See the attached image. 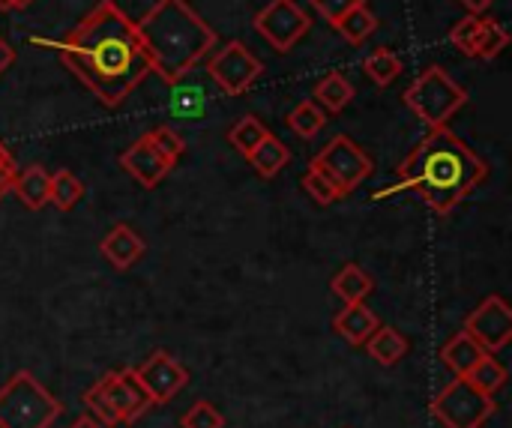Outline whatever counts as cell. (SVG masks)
Listing matches in <instances>:
<instances>
[{
    "label": "cell",
    "instance_id": "obj_1",
    "mask_svg": "<svg viewBox=\"0 0 512 428\" xmlns=\"http://www.w3.org/2000/svg\"><path fill=\"white\" fill-rule=\"evenodd\" d=\"M54 48L72 75L108 108H117L153 72L138 24L114 0H99Z\"/></svg>",
    "mask_w": 512,
    "mask_h": 428
},
{
    "label": "cell",
    "instance_id": "obj_2",
    "mask_svg": "<svg viewBox=\"0 0 512 428\" xmlns=\"http://www.w3.org/2000/svg\"><path fill=\"white\" fill-rule=\"evenodd\" d=\"M486 177L489 165L450 126H435L399 165V183L375 192V201L414 189L438 216H450Z\"/></svg>",
    "mask_w": 512,
    "mask_h": 428
},
{
    "label": "cell",
    "instance_id": "obj_3",
    "mask_svg": "<svg viewBox=\"0 0 512 428\" xmlns=\"http://www.w3.org/2000/svg\"><path fill=\"white\" fill-rule=\"evenodd\" d=\"M135 24L153 72L171 87L210 48H216V30L186 0H156L153 9Z\"/></svg>",
    "mask_w": 512,
    "mask_h": 428
},
{
    "label": "cell",
    "instance_id": "obj_4",
    "mask_svg": "<svg viewBox=\"0 0 512 428\" xmlns=\"http://www.w3.org/2000/svg\"><path fill=\"white\" fill-rule=\"evenodd\" d=\"M63 405L30 375L15 372L0 387V428H48Z\"/></svg>",
    "mask_w": 512,
    "mask_h": 428
},
{
    "label": "cell",
    "instance_id": "obj_5",
    "mask_svg": "<svg viewBox=\"0 0 512 428\" xmlns=\"http://www.w3.org/2000/svg\"><path fill=\"white\" fill-rule=\"evenodd\" d=\"M468 90L459 87L441 66L423 69L405 90V105L429 126H447L459 108H465Z\"/></svg>",
    "mask_w": 512,
    "mask_h": 428
},
{
    "label": "cell",
    "instance_id": "obj_6",
    "mask_svg": "<svg viewBox=\"0 0 512 428\" xmlns=\"http://www.w3.org/2000/svg\"><path fill=\"white\" fill-rule=\"evenodd\" d=\"M495 399L483 396L465 378L447 384L429 405L432 417L444 428H483L495 414Z\"/></svg>",
    "mask_w": 512,
    "mask_h": 428
},
{
    "label": "cell",
    "instance_id": "obj_7",
    "mask_svg": "<svg viewBox=\"0 0 512 428\" xmlns=\"http://www.w3.org/2000/svg\"><path fill=\"white\" fill-rule=\"evenodd\" d=\"M312 168H321L327 177L336 180V186L348 195L354 192L369 174H372V159L369 153L360 150V144H354L348 135H336L315 159H312Z\"/></svg>",
    "mask_w": 512,
    "mask_h": 428
},
{
    "label": "cell",
    "instance_id": "obj_8",
    "mask_svg": "<svg viewBox=\"0 0 512 428\" xmlns=\"http://www.w3.org/2000/svg\"><path fill=\"white\" fill-rule=\"evenodd\" d=\"M207 72L228 96H243L258 81L264 66L240 39H231V42H225V48H219L210 57Z\"/></svg>",
    "mask_w": 512,
    "mask_h": 428
},
{
    "label": "cell",
    "instance_id": "obj_9",
    "mask_svg": "<svg viewBox=\"0 0 512 428\" xmlns=\"http://www.w3.org/2000/svg\"><path fill=\"white\" fill-rule=\"evenodd\" d=\"M309 27H312V21L297 0H270L255 15V30L282 54L291 51L309 33Z\"/></svg>",
    "mask_w": 512,
    "mask_h": 428
},
{
    "label": "cell",
    "instance_id": "obj_10",
    "mask_svg": "<svg viewBox=\"0 0 512 428\" xmlns=\"http://www.w3.org/2000/svg\"><path fill=\"white\" fill-rule=\"evenodd\" d=\"M465 333H468L486 354L504 351L512 339V309L507 306V300L498 297V294L486 297V300L468 315Z\"/></svg>",
    "mask_w": 512,
    "mask_h": 428
},
{
    "label": "cell",
    "instance_id": "obj_11",
    "mask_svg": "<svg viewBox=\"0 0 512 428\" xmlns=\"http://www.w3.org/2000/svg\"><path fill=\"white\" fill-rule=\"evenodd\" d=\"M450 42L465 54V57H477V60H495L507 42L510 33L495 21V18H483V15H465L462 21H456V27L450 30Z\"/></svg>",
    "mask_w": 512,
    "mask_h": 428
},
{
    "label": "cell",
    "instance_id": "obj_12",
    "mask_svg": "<svg viewBox=\"0 0 512 428\" xmlns=\"http://www.w3.org/2000/svg\"><path fill=\"white\" fill-rule=\"evenodd\" d=\"M96 387L102 390L105 402L111 405L117 423H135L141 420L150 408H156L147 396V390L141 387V381L135 378V369H117L108 372L105 378L96 381Z\"/></svg>",
    "mask_w": 512,
    "mask_h": 428
},
{
    "label": "cell",
    "instance_id": "obj_13",
    "mask_svg": "<svg viewBox=\"0 0 512 428\" xmlns=\"http://www.w3.org/2000/svg\"><path fill=\"white\" fill-rule=\"evenodd\" d=\"M135 378L141 381L153 405H168L189 384L186 366L174 360L168 351H153L141 366H135Z\"/></svg>",
    "mask_w": 512,
    "mask_h": 428
},
{
    "label": "cell",
    "instance_id": "obj_14",
    "mask_svg": "<svg viewBox=\"0 0 512 428\" xmlns=\"http://www.w3.org/2000/svg\"><path fill=\"white\" fill-rule=\"evenodd\" d=\"M120 165H123V171H126V174H132L144 189L159 186V183L168 177V171L174 168V165H171L159 150H156V144H153L150 132H147V135H141L135 144H129V150L120 156Z\"/></svg>",
    "mask_w": 512,
    "mask_h": 428
},
{
    "label": "cell",
    "instance_id": "obj_15",
    "mask_svg": "<svg viewBox=\"0 0 512 428\" xmlns=\"http://www.w3.org/2000/svg\"><path fill=\"white\" fill-rule=\"evenodd\" d=\"M99 252L114 270H129L144 255V240L129 225H114L99 243Z\"/></svg>",
    "mask_w": 512,
    "mask_h": 428
},
{
    "label": "cell",
    "instance_id": "obj_16",
    "mask_svg": "<svg viewBox=\"0 0 512 428\" xmlns=\"http://www.w3.org/2000/svg\"><path fill=\"white\" fill-rule=\"evenodd\" d=\"M381 327L378 315L366 306V303H345V309L333 318V330L336 336H342L348 345L363 348L366 339Z\"/></svg>",
    "mask_w": 512,
    "mask_h": 428
},
{
    "label": "cell",
    "instance_id": "obj_17",
    "mask_svg": "<svg viewBox=\"0 0 512 428\" xmlns=\"http://www.w3.org/2000/svg\"><path fill=\"white\" fill-rule=\"evenodd\" d=\"M12 192L21 198L24 207L30 210H42L48 204V192H51V174L42 165H30L21 174H15Z\"/></svg>",
    "mask_w": 512,
    "mask_h": 428
},
{
    "label": "cell",
    "instance_id": "obj_18",
    "mask_svg": "<svg viewBox=\"0 0 512 428\" xmlns=\"http://www.w3.org/2000/svg\"><path fill=\"white\" fill-rule=\"evenodd\" d=\"M363 348H366L369 357L378 360L381 366H396V363H402L405 354H408V339H405L399 330H393V327H378V330L366 339Z\"/></svg>",
    "mask_w": 512,
    "mask_h": 428
},
{
    "label": "cell",
    "instance_id": "obj_19",
    "mask_svg": "<svg viewBox=\"0 0 512 428\" xmlns=\"http://www.w3.org/2000/svg\"><path fill=\"white\" fill-rule=\"evenodd\" d=\"M483 354H486V351L462 330V333H456V336L441 348V363H444L456 378H465L468 369H471Z\"/></svg>",
    "mask_w": 512,
    "mask_h": 428
},
{
    "label": "cell",
    "instance_id": "obj_20",
    "mask_svg": "<svg viewBox=\"0 0 512 428\" xmlns=\"http://www.w3.org/2000/svg\"><path fill=\"white\" fill-rule=\"evenodd\" d=\"M330 288H333V294H336L342 303H363V300L375 291V282H372V276L363 273L357 264H345V267L333 276Z\"/></svg>",
    "mask_w": 512,
    "mask_h": 428
},
{
    "label": "cell",
    "instance_id": "obj_21",
    "mask_svg": "<svg viewBox=\"0 0 512 428\" xmlns=\"http://www.w3.org/2000/svg\"><path fill=\"white\" fill-rule=\"evenodd\" d=\"M246 159H249V165H252L264 180H273V177L288 165L291 153H288V147H285L276 135H267Z\"/></svg>",
    "mask_w": 512,
    "mask_h": 428
},
{
    "label": "cell",
    "instance_id": "obj_22",
    "mask_svg": "<svg viewBox=\"0 0 512 428\" xmlns=\"http://www.w3.org/2000/svg\"><path fill=\"white\" fill-rule=\"evenodd\" d=\"M465 381H468L471 387H477L483 396H492V399H495V396L507 387V369H504L492 354H483V357L468 369Z\"/></svg>",
    "mask_w": 512,
    "mask_h": 428
},
{
    "label": "cell",
    "instance_id": "obj_23",
    "mask_svg": "<svg viewBox=\"0 0 512 428\" xmlns=\"http://www.w3.org/2000/svg\"><path fill=\"white\" fill-rule=\"evenodd\" d=\"M315 99H318L327 111L339 114V111H345V108L351 105V99H354V84H351L342 72H330L324 81H318Z\"/></svg>",
    "mask_w": 512,
    "mask_h": 428
},
{
    "label": "cell",
    "instance_id": "obj_24",
    "mask_svg": "<svg viewBox=\"0 0 512 428\" xmlns=\"http://www.w3.org/2000/svg\"><path fill=\"white\" fill-rule=\"evenodd\" d=\"M336 30H339L351 45H360V42H366V39L378 30V18H375V12H372L366 3H360V6H354L351 12H345V15L339 18Z\"/></svg>",
    "mask_w": 512,
    "mask_h": 428
},
{
    "label": "cell",
    "instance_id": "obj_25",
    "mask_svg": "<svg viewBox=\"0 0 512 428\" xmlns=\"http://www.w3.org/2000/svg\"><path fill=\"white\" fill-rule=\"evenodd\" d=\"M84 198V183L69 171L60 168L57 174H51V192H48V204H54L57 210H72L78 201Z\"/></svg>",
    "mask_w": 512,
    "mask_h": 428
},
{
    "label": "cell",
    "instance_id": "obj_26",
    "mask_svg": "<svg viewBox=\"0 0 512 428\" xmlns=\"http://www.w3.org/2000/svg\"><path fill=\"white\" fill-rule=\"evenodd\" d=\"M366 75L378 84V87H390L399 75H402V60L393 48H375L366 63H363Z\"/></svg>",
    "mask_w": 512,
    "mask_h": 428
},
{
    "label": "cell",
    "instance_id": "obj_27",
    "mask_svg": "<svg viewBox=\"0 0 512 428\" xmlns=\"http://www.w3.org/2000/svg\"><path fill=\"white\" fill-rule=\"evenodd\" d=\"M270 132H267V126L258 120V117H252V114H246V117H240L234 126H231V132H228V141L234 144V150L237 153H243V156H249L264 138H267Z\"/></svg>",
    "mask_w": 512,
    "mask_h": 428
},
{
    "label": "cell",
    "instance_id": "obj_28",
    "mask_svg": "<svg viewBox=\"0 0 512 428\" xmlns=\"http://www.w3.org/2000/svg\"><path fill=\"white\" fill-rule=\"evenodd\" d=\"M324 123H327V117H324V111H321L315 102H300V105L288 114V126H291V132L300 135V138H315V135L324 129Z\"/></svg>",
    "mask_w": 512,
    "mask_h": 428
},
{
    "label": "cell",
    "instance_id": "obj_29",
    "mask_svg": "<svg viewBox=\"0 0 512 428\" xmlns=\"http://www.w3.org/2000/svg\"><path fill=\"white\" fill-rule=\"evenodd\" d=\"M303 189H306V192L312 195V201H318L321 207L336 204L339 198H345V192L336 186V180L327 177L321 168H312V165H309V171L303 174Z\"/></svg>",
    "mask_w": 512,
    "mask_h": 428
},
{
    "label": "cell",
    "instance_id": "obj_30",
    "mask_svg": "<svg viewBox=\"0 0 512 428\" xmlns=\"http://www.w3.org/2000/svg\"><path fill=\"white\" fill-rule=\"evenodd\" d=\"M204 105H207V96H204V90H201V87H192V84L177 87V84H174L171 111H174L177 117H189V120H195V117H201V114H204Z\"/></svg>",
    "mask_w": 512,
    "mask_h": 428
},
{
    "label": "cell",
    "instance_id": "obj_31",
    "mask_svg": "<svg viewBox=\"0 0 512 428\" xmlns=\"http://www.w3.org/2000/svg\"><path fill=\"white\" fill-rule=\"evenodd\" d=\"M180 428H225V417L219 414L213 402H195L180 417Z\"/></svg>",
    "mask_w": 512,
    "mask_h": 428
},
{
    "label": "cell",
    "instance_id": "obj_32",
    "mask_svg": "<svg viewBox=\"0 0 512 428\" xmlns=\"http://www.w3.org/2000/svg\"><path fill=\"white\" fill-rule=\"evenodd\" d=\"M150 138H153L156 150H159L171 165H177V159L186 153V141H183L171 126H159V129H153V132H150Z\"/></svg>",
    "mask_w": 512,
    "mask_h": 428
},
{
    "label": "cell",
    "instance_id": "obj_33",
    "mask_svg": "<svg viewBox=\"0 0 512 428\" xmlns=\"http://www.w3.org/2000/svg\"><path fill=\"white\" fill-rule=\"evenodd\" d=\"M312 3V9L327 21V24H339V18L345 15V12H351L354 6H360V3H366V0H309Z\"/></svg>",
    "mask_w": 512,
    "mask_h": 428
},
{
    "label": "cell",
    "instance_id": "obj_34",
    "mask_svg": "<svg viewBox=\"0 0 512 428\" xmlns=\"http://www.w3.org/2000/svg\"><path fill=\"white\" fill-rule=\"evenodd\" d=\"M84 405L93 411V420H99L105 428L117 426V417H114V411H111V405L105 402V396H102V390L93 384L87 393H84Z\"/></svg>",
    "mask_w": 512,
    "mask_h": 428
},
{
    "label": "cell",
    "instance_id": "obj_35",
    "mask_svg": "<svg viewBox=\"0 0 512 428\" xmlns=\"http://www.w3.org/2000/svg\"><path fill=\"white\" fill-rule=\"evenodd\" d=\"M12 63H15V48L0 36V75H3Z\"/></svg>",
    "mask_w": 512,
    "mask_h": 428
},
{
    "label": "cell",
    "instance_id": "obj_36",
    "mask_svg": "<svg viewBox=\"0 0 512 428\" xmlns=\"http://www.w3.org/2000/svg\"><path fill=\"white\" fill-rule=\"evenodd\" d=\"M462 3H465V6H468L474 15H483V12H486V9H489L495 0H462Z\"/></svg>",
    "mask_w": 512,
    "mask_h": 428
},
{
    "label": "cell",
    "instance_id": "obj_37",
    "mask_svg": "<svg viewBox=\"0 0 512 428\" xmlns=\"http://www.w3.org/2000/svg\"><path fill=\"white\" fill-rule=\"evenodd\" d=\"M33 0H0V9L3 12H15V9H27Z\"/></svg>",
    "mask_w": 512,
    "mask_h": 428
},
{
    "label": "cell",
    "instance_id": "obj_38",
    "mask_svg": "<svg viewBox=\"0 0 512 428\" xmlns=\"http://www.w3.org/2000/svg\"><path fill=\"white\" fill-rule=\"evenodd\" d=\"M69 428H105V426H102L99 420H93V417H78V420H75Z\"/></svg>",
    "mask_w": 512,
    "mask_h": 428
}]
</instances>
